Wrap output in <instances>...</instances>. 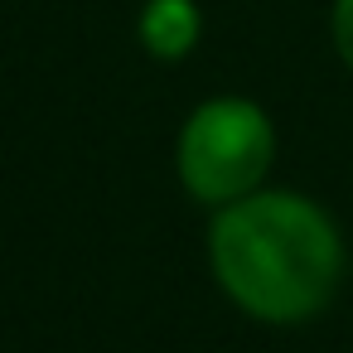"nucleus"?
Instances as JSON below:
<instances>
[{"mask_svg": "<svg viewBox=\"0 0 353 353\" xmlns=\"http://www.w3.org/2000/svg\"><path fill=\"white\" fill-rule=\"evenodd\" d=\"M276 155V131L266 112L247 97L203 102L179 131V179L203 203H237L256 194Z\"/></svg>", "mask_w": 353, "mask_h": 353, "instance_id": "nucleus-2", "label": "nucleus"}, {"mask_svg": "<svg viewBox=\"0 0 353 353\" xmlns=\"http://www.w3.org/2000/svg\"><path fill=\"white\" fill-rule=\"evenodd\" d=\"M334 44H339L343 63L353 68V0H339L334 6Z\"/></svg>", "mask_w": 353, "mask_h": 353, "instance_id": "nucleus-4", "label": "nucleus"}, {"mask_svg": "<svg viewBox=\"0 0 353 353\" xmlns=\"http://www.w3.org/2000/svg\"><path fill=\"white\" fill-rule=\"evenodd\" d=\"M141 39L155 59H179L199 39V10L194 0H150L141 15Z\"/></svg>", "mask_w": 353, "mask_h": 353, "instance_id": "nucleus-3", "label": "nucleus"}, {"mask_svg": "<svg viewBox=\"0 0 353 353\" xmlns=\"http://www.w3.org/2000/svg\"><path fill=\"white\" fill-rule=\"evenodd\" d=\"M208 261L218 290L242 314L261 324H300L339 295L343 237L314 199L256 189L218 208Z\"/></svg>", "mask_w": 353, "mask_h": 353, "instance_id": "nucleus-1", "label": "nucleus"}]
</instances>
